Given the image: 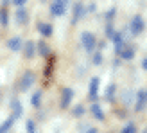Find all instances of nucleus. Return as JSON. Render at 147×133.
Listing matches in <instances>:
<instances>
[{"mask_svg": "<svg viewBox=\"0 0 147 133\" xmlns=\"http://www.w3.org/2000/svg\"><path fill=\"white\" fill-rule=\"evenodd\" d=\"M68 2L70 0H54V2L50 4V14H52V16H63V14L67 13Z\"/></svg>", "mask_w": 147, "mask_h": 133, "instance_id": "nucleus-1", "label": "nucleus"}, {"mask_svg": "<svg viewBox=\"0 0 147 133\" xmlns=\"http://www.w3.org/2000/svg\"><path fill=\"white\" fill-rule=\"evenodd\" d=\"M81 43H83L84 50H93V49H95V43H97V40H95V36H93L90 31H84L83 34H81Z\"/></svg>", "mask_w": 147, "mask_h": 133, "instance_id": "nucleus-2", "label": "nucleus"}, {"mask_svg": "<svg viewBox=\"0 0 147 133\" xmlns=\"http://www.w3.org/2000/svg\"><path fill=\"white\" fill-rule=\"evenodd\" d=\"M145 31V22L142 16H135L133 20H131V34L133 36H138V34H142Z\"/></svg>", "mask_w": 147, "mask_h": 133, "instance_id": "nucleus-3", "label": "nucleus"}, {"mask_svg": "<svg viewBox=\"0 0 147 133\" xmlns=\"http://www.w3.org/2000/svg\"><path fill=\"white\" fill-rule=\"evenodd\" d=\"M34 81H36L34 74H32V72H25V74H24V77H22V83H20L22 92H27L29 88H31V86L34 85Z\"/></svg>", "mask_w": 147, "mask_h": 133, "instance_id": "nucleus-4", "label": "nucleus"}, {"mask_svg": "<svg viewBox=\"0 0 147 133\" xmlns=\"http://www.w3.org/2000/svg\"><path fill=\"white\" fill-rule=\"evenodd\" d=\"M72 99H74V90H72V88H65L63 94H61V106H63V108L70 106Z\"/></svg>", "mask_w": 147, "mask_h": 133, "instance_id": "nucleus-5", "label": "nucleus"}, {"mask_svg": "<svg viewBox=\"0 0 147 133\" xmlns=\"http://www.w3.org/2000/svg\"><path fill=\"white\" fill-rule=\"evenodd\" d=\"M99 85H100V79L99 77H93L90 81V92H88L90 99H97V95H99Z\"/></svg>", "mask_w": 147, "mask_h": 133, "instance_id": "nucleus-6", "label": "nucleus"}, {"mask_svg": "<svg viewBox=\"0 0 147 133\" xmlns=\"http://www.w3.org/2000/svg\"><path fill=\"white\" fill-rule=\"evenodd\" d=\"M145 102H147V95H145V92L144 90H140L136 94V112H140V110H144L145 108Z\"/></svg>", "mask_w": 147, "mask_h": 133, "instance_id": "nucleus-7", "label": "nucleus"}, {"mask_svg": "<svg viewBox=\"0 0 147 133\" xmlns=\"http://www.w3.org/2000/svg\"><path fill=\"white\" fill-rule=\"evenodd\" d=\"M111 40H113V43H115L117 52H120V50L124 49V34H122V33H115Z\"/></svg>", "mask_w": 147, "mask_h": 133, "instance_id": "nucleus-8", "label": "nucleus"}, {"mask_svg": "<svg viewBox=\"0 0 147 133\" xmlns=\"http://www.w3.org/2000/svg\"><path fill=\"white\" fill-rule=\"evenodd\" d=\"M83 13H84V4H76V9H74V18H72V24H77L79 18L83 16Z\"/></svg>", "mask_w": 147, "mask_h": 133, "instance_id": "nucleus-9", "label": "nucleus"}, {"mask_svg": "<svg viewBox=\"0 0 147 133\" xmlns=\"http://www.w3.org/2000/svg\"><path fill=\"white\" fill-rule=\"evenodd\" d=\"M7 47H9V49L13 50V52H18V50H20L22 47H24V45H22V40L16 36V38H11L9 41H7Z\"/></svg>", "mask_w": 147, "mask_h": 133, "instance_id": "nucleus-10", "label": "nucleus"}, {"mask_svg": "<svg viewBox=\"0 0 147 133\" xmlns=\"http://www.w3.org/2000/svg\"><path fill=\"white\" fill-rule=\"evenodd\" d=\"M38 31L43 36H52L54 29H52V25H50V24H43V22H40V24H38Z\"/></svg>", "mask_w": 147, "mask_h": 133, "instance_id": "nucleus-11", "label": "nucleus"}, {"mask_svg": "<svg viewBox=\"0 0 147 133\" xmlns=\"http://www.w3.org/2000/svg\"><path fill=\"white\" fill-rule=\"evenodd\" d=\"M14 121H16V119H14L13 115H11L7 121H4L2 124H0V133H9V130L13 128V124H14Z\"/></svg>", "mask_w": 147, "mask_h": 133, "instance_id": "nucleus-12", "label": "nucleus"}, {"mask_svg": "<svg viewBox=\"0 0 147 133\" xmlns=\"http://www.w3.org/2000/svg\"><path fill=\"white\" fill-rule=\"evenodd\" d=\"M92 112H93V115H95L97 121H104V112H102V108H100L99 102H93V105H92Z\"/></svg>", "mask_w": 147, "mask_h": 133, "instance_id": "nucleus-13", "label": "nucleus"}, {"mask_svg": "<svg viewBox=\"0 0 147 133\" xmlns=\"http://www.w3.org/2000/svg\"><path fill=\"white\" fill-rule=\"evenodd\" d=\"M11 108H13V117H14V119H20V117H22V105H20V101H18V99H14V101H13Z\"/></svg>", "mask_w": 147, "mask_h": 133, "instance_id": "nucleus-14", "label": "nucleus"}, {"mask_svg": "<svg viewBox=\"0 0 147 133\" xmlns=\"http://www.w3.org/2000/svg\"><path fill=\"white\" fill-rule=\"evenodd\" d=\"M120 56H122V60H124V61H129V60H133L135 50L131 49V47H124V49L120 50Z\"/></svg>", "mask_w": 147, "mask_h": 133, "instance_id": "nucleus-15", "label": "nucleus"}, {"mask_svg": "<svg viewBox=\"0 0 147 133\" xmlns=\"http://www.w3.org/2000/svg\"><path fill=\"white\" fill-rule=\"evenodd\" d=\"M34 50H36V45H34L32 41H27L25 47H24V54H25L27 58H32V56H34Z\"/></svg>", "mask_w": 147, "mask_h": 133, "instance_id": "nucleus-16", "label": "nucleus"}, {"mask_svg": "<svg viewBox=\"0 0 147 133\" xmlns=\"http://www.w3.org/2000/svg\"><path fill=\"white\" fill-rule=\"evenodd\" d=\"M16 22L18 24H27V11L22 9V7H18L16 11Z\"/></svg>", "mask_w": 147, "mask_h": 133, "instance_id": "nucleus-17", "label": "nucleus"}, {"mask_svg": "<svg viewBox=\"0 0 147 133\" xmlns=\"http://www.w3.org/2000/svg\"><path fill=\"white\" fill-rule=\"evenodd\" d=\"M40 102H41V90H36L34 95H32V99H31V105H32L34 108H38Z\"/></svg>", "mask_w": 147, "mask_h": 133, "instance_id": "nucleus-18", "label": "nucleus"}, {"mask_svg": "<svg viewBox=\"0 0 147 133\" xmlns=\"http://www.w3.org/2000/svg\"><path fill=\"white\" fill-rule=\"evenodd\" d=\"M0 24H2V25H7V24H9V14H7V9H5V7H2V9H0Z\"/></svg>", "mask_w": 147, "mask_h": 133, "instance_id": "nucleus-19", "label": "nucleus"}, {"mask_svg": "<svg viewBox=\"0 0 147 133\" xmlns=\"http://www.w3.org/2000/svg\"><path fill=\"white\" fill-rule=\"evenodd\" d=\"M36 49H38V52L41 54V56H49V52H50V50H49V45H47V43H38V47H36Z\"/></svg>", "mask_w": 147, "mask_h": 133, "instance_id": "nucleus-20", "label": "nucleus"}, {"mask_svg": "<svg viewBox=\"0 0 147 133\" xmlns=\"http://www.w3.org/2000/svg\"><path fill=\"white\" fill-rule=\"evenodd\" d=\"M115 90H117L115 85H108V88H106V99H113L115 97Z\"/></svg>", "mask_w": 147, "mask_h": 133, "instance_id": "nucleus-21", "label": "nucleus"}, {"mask_svg": "<svg viewBox=\"0 0 147 133\" xmlns=\"http://www.w3.org/2000/svg\"><path fill=\"white\" fill-rule=\"evenodd\" d=\"M25 126H27V133H36V128H34V122L32 121H27Z\"/></svg>", "mask_w": 147, "mask_h": 133, "instance_id": "nucleus-22", "label": "nucleus"}, {"mask_svg": "<svg viewBox=\"0 0 147 133\" xmlns=\"http://www.w3.org/2000/svg\"><path fill=\"white\" fill-rule=\"evenodd\" d=\"M122 133H136V128H135V124H127V126L122 130Z\"/></svg>", "mask_w": 147, "mask_h": 133, "instance_id": "nucleus-23", "label": "nucleus"}, {"mask_svg": "<svg viewBox=\"0 0 147 133\" xmlns=\"http://www.w3.org/2000/svg\"><path fill=\"white\" fill-rule=\"evenodd\" d=\"M113 34H115V29H113V25H111V24H109V25L106 27V36H108L109 40H111V38H113Z\"/></svg>", "mask_w": 147, "mask_h": 133, "instance_id": "nucleus-24", "label": "nucleus"}, {"mask_svg": "<svg viewBox=\"0 0 147 133\" xmlns=\"http://www.w3.org/2000/svg\"><path fill=\"white\" fill-rule=\"evenodd\" d=\"M93 63H95V65H100V63H102V54H100V50L93 56Z\"/></svg>", "mask_w": 147, "mask_h": 133, "instance_id": "nucleus-25", "label": "nucleus"}, {"mask_svg": "<svg viewBox=\"0 0 147 133\" xmlns=\"http://www.w3.org/2000/svg\"><path fill=\"white\" fill-rule=\"evenodd\" d=\"M115 7H113V9L111 11H108V14H106V18H108V22H109V24H111V20H113V16H115Z\"/></svg>", "mask_w": 147, "mask_h": 133, "instance_id": "nucleus-26", "label": "nucleus"}, {"mask_svg": "<svg viewBox=\"0 0 147 133\" xmlns=\"http://www.w3.org/2000/svg\"><path fill=\"white\" fill-rule=\"evenodd\" d=\"M74 113H76V115H83L84 113V108L83 106H77L76 110H74Z\"/></svg>", "mask_w": 147, "mask_h": 133, "instance_id": "nucleus-27", "label": "nucleus"}, {"mask_svg": "<svg viewBox=\"0 0 147 133\" xmlns=\"http://www.w3.org/2000/svg\"><path fill=\"white\" fill-rule=\"evenodd\" d=\"M25 2H27V0H13V4L16 5V7H22V5H24Z\"/></svg>", "mask_w": 147, "mask_h": 133, "instance_id": "nucleus-28", "label": "nucleus"}, {"mask_svg": "<svg viewBox=\"0 0 147 133\" xmlns=\"http://www.w3.org/2000/svg\"><path fill=\"white\" fill-rule=\"evenodd\" d=\"M142 66H144V69L147 70V60H144V63H142Z\"/></svg>", "mask_w": 147, "mask_h": 133, "instance_id": "nucleus-29", "label": "nucleus"}, {"mask_svg": "<svg viewBox=\"0 0 147 133\" xmlns=\"http://www.w3.org/2000/svg\"><path fill=\"white\" fill-rule=\"evenodd\" d=\"M86 133H99V131H97V130H88Z\"/></svg>", "mask_w": 147, "mask_h": 133, "instance_id": "nucleus-30", "label": "nucleus"}, {"mask_svg": "<svg viewBox=\"0 0 147 133\" xmlns=\"http://www.w3.org/2000/svg\"><path fill=\"white\" fill-rule=\"evenodd\" d=\"M9 2H11V0H4V7H5V5H9Z\"/></svg>", "mask_w": 147, "mask_h": 133, "instance_id": "nucleus-31", "label": "nucleus"}, {"mask_svg": "<svg viewBox=\"0 0 147 133\" xmlns=\"http://www.w3.org/2000/svg\"><path fill=\"white\" fill-rule=\"evenodd\" d=\"M145 95H147V92H145Z\"/></svg>", "mask_w": 147, "mask_h": 133, "instance_id": "nucleus-32", "label": "nucleus"}, {"mask_svg": "<svg viewBox=\"0 0 147 133\" xmlns=\"http://www.w3.org/2000/svg\"><path fill=\"white\" fill-rule=\"evenodd\" d=\"M145 133H147V131H145Z\"/></svg>", "mask_w": 147, "mask_h": 133, "instance_id": "nucleus-33", "label": "nucleus"}]
</instances>
